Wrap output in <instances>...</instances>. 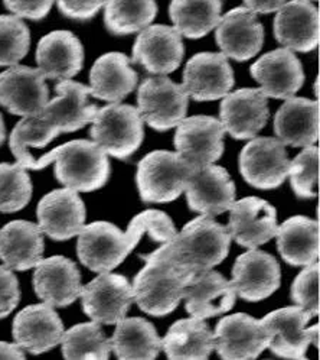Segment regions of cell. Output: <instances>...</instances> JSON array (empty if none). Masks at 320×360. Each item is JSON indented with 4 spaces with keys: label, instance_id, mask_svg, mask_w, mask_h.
Masks as SVG:
<instances>
[{
    "label": "cell",
    "instance_id": "obj_44",
    "mask_svg": "<svg viewBox=\"0 0 320 360\" xmlns=\"http://www.w3.org/2000/svg\"><path fill=\"white\" fill-rule=\"evenodd\" d=\"M55 2L64 16L74 20H90L104 8L107 0H55Z\"/></svg>",
    "mask_w": 320,
    "mask_h": 360
},
{
    "label": "cell",
    "instance_id": "obj_12",
    "mask_svg": "<svg viewBox=\"0 0 320 360\" xmlns=\"http://www.w3.org/2000/svg\"><path fill=\"white\" fill-rule=\"evenodd\" d=\"M270 345V333L261 320L244 313L224 317L213 333V350L221 359H255Z\"/></svg>",
    "mask_w": 320,
    "mask_h": 360
},
{
    "label": "cell",
    "instance_id": "obj_36",
    "mask_svg": "<svg viewBox=\"0 0 320 360\" xmlns=\"http://www.w3.org/2000/svg\"><path fill=\"white\" fill-rule=\"evenodd\" d=\"M157 15L156 0H107L105 28L113 35H130L150 27Z\"/></svg>",
    "mask_w": 320,
    "mask_h": 360
},
{
    "label": "cell",
    "instance_id": "obj_10",
    "mask_svg": "<svg viewBox=\"0 0 320 360\" xmlns=\"http://www.w3.org/2000/svg\"><path fill=\"white\" fill-rule=\"evenodd\" d=\"M290 160L286 145L276 138H253L239 153V171L258 190L280 187L288 176Z\"/></svg>",
    "mask_w": 320,
    "mask_h": 360
},
{
    "label": "cell",
    "instance_id": "obj_37",
    "mask_svg": "<svg viewBox=\"0 0 320 360\" xmlns=\"http://www.w3.org/2000/svg\"><path fill=\"white\" fill-rule=\"evenodd\" d=\"M62 354L65 359H109L112 354L110 340L105 338L100 324L81 323L64 331Z\"/></svg>",
    "mask_w": 320,
    "mask_h": 360
},
{
    "label": "cell",
    "instance_id": "obj_47",
    "mask_svg": "<svg viewBox=\"0 0 320 360\" xmlns=\"http://www.w3.org/2000/svg\"><path fill=\"white\" fill-rule=\"evenodd\" d=\"M0 359H25V353L16 343L0 342Z\"/></svg>",
    "mask_w": 320,
    "mask_h": 360
},
{
    "label": "cell",
    "instance_id": "obj_42",
    "mask_svg": "<svg viewBox=\"0 0 320 360\" xmlns=\"http://www.w3.org/2000/svg\"><path fill=\"white\" fill-rule=\"evenodd\" d=\"M291 300L296 305L319 316V264L305 266L291 285Z\"/></svg>",
    "mask_w": 320,
    "mask_h": 360
},
{
    "label": "cell",
    "instance_id": "obj_19",
    "mask_svg": "<svg viewBox=\"0 0 320 360\" xmlns=\"http://www.w3.org/2000/svg\"><path fill=\"white\" fill-rule=\"evenodd\" d=\"M270 110L261 89H239L222 97L220 117L225 132L236 141L253 139L267 124Z\"/></svg>",
    "mask_w": 320,
    "mask_h": 360
},
{
    "label": "cell",
    "instance_id": "obj_34",
    "mask_svg": "<svg viewBox=\"0 0 320 360\" xmlns=\"http://www.w3.org/2000/svg\"><path fill=\"white\" fill-rule=\"evenodd\" d=\"M162 349L169 359H208L213 352V333L201 319L179 320L166 333Z\"/></svg>",
    "mask_w": 320,
    "mask_h": 360
},
{
    "label": "cell",
    "instance_id": "obj_30",
    "mask_svg": "<svg viewBox=\"0 0 320 360\" xmlns=\"http://www.w3.org/2000/svg\"><path fill=\"white\" fill-rule=\"evenodd\" d=\"M45 250L44 233L38 224L15 220L0 229V259L16 271L35 268Z\"/></svg>",
    "mask_w": 320,
    "mask_h": 360
},
{
    "label": "cell",
    "instance_id": "obj_25",
    "mask_svg": "<svg viewBox=\"0 0 320 360\" xmlns=\"http://www.w3.org/2000/svg\"><path fill=\"white\" fill-rule=\"evenodd\" d=\"M34 290L51 307H68L81 295V274L65 256H51L36 264Z\"/></svg>",
    "mask_w": 320,
    "mask_h": 360
},
{
    "label": "cell",
    "instance_id": "obj_35",
    "mask_svg": "<svg viewBox=\"0 0 320 360\" xmlns=\"http://www.w3.org/2000/svg\"><path fill=\"white\" fill-rule=\"evenodd\" d=\"M222 0H172L169 15L173 28L183 37H206L221 19Z\"/></svg>",
    "mask_w": 320,
    "mask_h": 360
},
{
    "label": "cell",
    "instance_id": "obj_46",
    "mask_svg": "<svg viewBox=\"0 0 320 360\" xmlns=\"http://www.w3.org/2000/svg\"><path fill=\"white\" fill-rule=\"evenodd\" d=\"M246 8L251 12L257 13H273L277 12L284 4L286 0H244Z\"/></svg>",
    "mask_w": 320,
    "mask_h": 360
},
{
    "label": "cell",
    "instance_id": "obj_8",
    "mask_svg": "<svg viewBox=\"0 0 320 360\" xmlns=\"http://www.w3.org/2000/svg\"><path fill=\"white\" fill-rule=\"evenodd\" d=\"M314 316L305 308L286 307L267 314L261 321L270 333L269 349L279 357L306 359V352L313 343L319 347V324L306 328Z\"/></svg>",
    "mask_w": 320,
    "mask_h": 360
},
{
    "label": "cell",
    "instance_id": "obj_5",
    "mask_svg": "<svg viewBox=\"0 0 320 360\" xmlns=\"http://www.w3.org/2000/svg\"><path fill=\"white\" fill-rule=\"evenodd\" d=\"M91 123L93 142L117 160H128L145 138V122L138 108L120 101L98 109Z\"/></svg>",
    "mask_w": 320,
    "mask_h": 360
},
{
    "label": "cell",
    "instance_id": "obj_20",
    "mask_svg": "<svg viewBox=\"0 0 320 360\" xmlns=\"http://www.w3.org/2000/svg\"><path fill=\"white\" fill-rule=\"evenodd\" d=\"M185 191L192 212L212 217L228 212L236 194L228 171L213 164L194 169Z\"/></svg>",
    "mask_w": 320,
    "mask_h": 360
},
{
    "label": "cell",
    "instance_id": "obj_26",
    "mask_svg": "<svg viewBox=\"0 0 320 360\" xmlns=\"http://www.w3.org/2000/svg\"><path fill=\"white\" fill-rule=\"evenodd\" d=\"M185 308L192 317L206 320L232 310L236 292L231 282L217 271L195 274L183 291Z\"/></svg>",
    "mask_w": 320,
    "mask_h": 360
},
{
    "label": "cell",
    "instance_id": "obj_41",
    "mask_svg": "<svg viewBox=\"0 0 320 360\" xmlns=\"http://www.w3.org/2000/svg\"><path fill=\"white\" fill-rule=\"evenodd\" d=\"M290 184L299 198L317 197L319 183V148L306 146L299 155L290 161Z\"/></svg>",
    "mask_w": 320,
    "mask_h": 360
},
{
    "label": "cell",
    "instance_id": "obj_6",
    "mask_svg": "<svg viewBox=\"0 0 320 360\" xmlns=\"http://www.w3.org/2000/svg\"><path fill=\"white\" fill-rule=\"evenodd\" d=\"M191 165L178 152L154 150L138 165L136 183L142 201L169 202L180 197L192 174Z\"/></svg>",
    "mask_w": 320,
    "mask_h": 360
},
{
    "label": "cell",
    "instance_id": "obj_13",
    "mask_svg": "<svg viewBox=\"0 0 320 360\" xmlns=\"http://www.w3.org/2000/svg\"><path fill=\"white\" fill-rule=\"evenodd\" d=\"M45 80L38 68L11 67L0 74V106L22 117L39 116L49 101Z\"/></svg>",
    "mask_w": 320,
    "mask_h": 360
},
{
    "label": "cell",
    "instance_id": "obj_31",
    "mask_svg": "<svg viewBox=\"0 0 320 360\" xmlns=\"http://www.w3.org/2000/svg\"><path fill=\"white\" fill-rule=\"evenodd\" d=\"M138 72L130 67V58L121 53L104 54L90 71V94L95 98L119 103L136 89Z\"/></svg>",
    "mask_w": 320,
    "mask_h": 360
},
{
    "label": "cell",
    "instance_id": "obj_14",
    "mask_svg": "<svg viewBox=\"0 0 320 360\" xmlns=\"http://www.w3.org/2000/svg\"><path fill=\"white\" fill-rule=\"evenodd\" d=\"M185 56L182 35L166 25L142 30L133 45L131 63L150 74L166 75L179 68Z\"/></svg>",
    "mask_w": 320,
    "mask_h": 360
},
{
    "label": "cell",
    "instance_id": "obj_50",
    "mask_svg": "<svg viewBox=\"0 0 320 360\" xmlns=\"http://www.w3.org/2000/svg\"><path fill=\"white\" fill-rule=\"evenodd\" d=\"M316 2H317V0H316Z\"/></svg>",
    "mask_w": 320,
    "mask_h": 360
},
{
    "label": "cell",
    "instance_id": "obj_7",
    "mask_svg": "<svg viewBox=\"0 0 320 360\" xmlns=\"http://www.w3.org/2000/svg\"><path fill=\"white\" fill-rule=\"evenodd\" d=\"M138 110L152 129L166 132L185 119L189 96L165 75L147 77L138 90Z\"/></svg>",
    "mask_w": 320,
    "mask_h": 360
},
{
    "label": "cell",
    "instance_id": "obj_15",
    "mask_svg": "<svg viewBox=\"0 0 320 360\" xmlns=\"http://www.w3.org/2000/svg\"><path fill=\"white\" fill-rule=\"evenodd\" d=\"M229 282L236 295L248 302H258L280 288L281 269L274 256L251 249L236 258Z\"/></svg>",
    "mask_w": 320,
    "mask_h": 360
},
{
    "label": "cell",
    "instance_id": "obj_9",
    "mask_svg": "<svg viewBox=\"0 0 320 360\" xmlns=\"http://www.w3.org/2000/svg\"><path fill=\"white\" fill-rule=\"evenodd\" d=\"M225 129L212 116H191L176 126L175 148L192 169L217 162L224 153Z\"/></svg>",
    "mask_w": 320,
    "mask_h": 360
},
{
    "label": "cell",
    "instance_id": "obj_1",
    "mask_svg": "<svg viewBox=\"0 0 320 360\" xmlns=\"http://www.w3.org/2000/svg\"><path fill=\"white\" fill-rule=\"evenodd\" d=\"M229 243L228 227L213 220L212 216L201 214L185 224L171 242L152 253L198 274L220 265L228 256Z\"/></svg>",
    "mask_w": 320,
    "mask_h": 360
},
{
    "label": "cell",
    "instance_id": "obj_43",
    "mask_svg": "<svg viewBox=\"0 0 320 360\" xmlns=\"http://www.w3.org/2000/svg\"><path fill=\"white\" fill-rule=\"evenodd\" d=\"M20 301L19 282L12 269L0 266V319L8 317Z\"/></svg>",
    "mask_w": 320,
    "mask_h": 360
},
{
    "label": "cell",
    "instance_id": "obj_22",
    "mask_svg": "<svg viewBox=\"0 0 320 360\" xmlns=\"http://www.w3.org/2000/svg\"><path fill=\"white\" fill-rule=\"evenodd\" d=\"M215 37L225 57L243 63L254 58L261 51L264 27L254 12L239 6L220 19Z\"/></svg>",
    "mask_w": 320,
    "mask_h": 360
},
{
    "label": "cell",
    "instance_id": "obj_38",
    "mask_svg": "<svg viewBox=\"0 0 320 360\" xmlns=\"http://www.w3.org/2000/svg\"><path fill=\"white\" fill-rule=\"evenodd\" d=\"M60 135L58 131L53 129L42 117H22L9 138L11 150L18 160V164L26 169H29L35 158L31 155L28 146L45 148Z\"/></svg>",
    "mask_w": 320,
    "mask_h": 360
},
{
    "label": "cell",
    "instance_id": "obj_27",
    "mask_svg": "<svg viewBox=\"0 0 320 360\" xmlns=\"http://www.w3.org/2000/svg\"><path fill=\"white\" fill-rule=\"evenodd\" d=\"M274 37L291 51L310 53L319 45V11L312 0H290L274 19Z\"/></svg>",
    "mask_w": 320,
    "mask_h": 360
},
{
    "label": "cell",
    "instance_id": "obj_39",
    "mask_svg": "<svg viewBox=\"0 0 320 360\" xmlns=\"http://www.w3.org/2000/svg\"><path fill=\"white\" fill-rule=\"evenodd\" d=\"M32 181L26 168L19 164H0V212L15 213L28 205Z\"/></svg>",
    "mask_w": 320,
    "mask_h": 360
},
{
    "label": "cell",
    "instance_id": "obj_24",
    "mask_svg": "<svg viewBox=\"0 0 320 360\" xmlns=\"http://www.w3.org/2000/svg\"><path fill=\"white\" fill-rule=\"evenodd\" d=\"M58 96L46 103L39 117L61 134L75 132L93 122L98 108L88 101L90 87L62 80L55 86Z\"/></svg>",
    "mask_w": 320,
    "mask_h": 360
},
{
    "label": "cell",
    "instance_id": "obj_23",
    "mask_svg": "<svg viewBox=\"0 0 320 360\" xmlns=\"http://www.w3.org/2000/svg\"><path fill=\"white\" fill-rule=\"evenodd\" d=\"M12 334L16 345L23 350L41 354L61 343L64 324L51 305L34 304L16 314Z\"/></svg>",
    "mask_w": 320,
    "mask_h": 360
},
{
    "label": "cell",
    "instance_id": "obj_4",
    "mask_svg": "<svg viewBox=\"0 0 320 360\" xmlns=\"http://www.w3.org/2000/svg\"><path fill=\"white\" fill-rule=\"evenodd\" d=\"M140 258L146 262V266L133 281L135 302L143 313L153 317L173 313L183 298L186 284L195 274L153 253L142 255Z\"/></svg>",
    "mask_w": 320,
    "mask_h": 360
},
{
    "label": "cell",
    "instance_id": "obj_45",
    "mask_svg": "<svg viewBox=\"0 0 320 360\" xmlns=\"http://www.w3.org/2000/svg\"><path fill=\"white\" fill-rule=\"evenodd\" d=\"M55 0H4L9 12L18 18L31 20L44 19L52 9Z\"/></svg>",
    "mask_w": 320,
    "mask_h": 360
},
{
    "label": "cell",
    "instance_id": "obj_29",
    "mask_svg": "<svg viewBox=\"0 0 320 360\" xmlns=\"http://www.w3.org/2000/svg\"><path fill=\"white\" fill-rule=\"evenodd\" d=\"M274 132L284 145L312 146L319 141V103L295 96L286 98L276 113Z\"/></svg>",
    "mask_w": 320,
    "mask_h": 360
},
{
    "label": "cell",
    "instance_id": "obj_18",
    "mask_svg": "<svg viewBox=\"0 0 320 360\" xmlns=\"http://www.w3.org/2000/svg\"><path fill=\"white\" fill-rule=\"evenodd\" d=\"M183 90L196 101H213L234 87V71L221 53H199L183 70Z\"/></svg>",
    "mask_w": 320,
    "mask_h": 360
},
{
    "label": "cell",
    "instance_id": "obj_16",
    "mask_svg": "<svg viewBox=\"0 0 320 360\" xmlns=\"http://www.w3.org/2000/svg\"><path fill=\"white\" fill-rule=\"evenodd\" d=\"M42 233L57 242L78 236L84 227L87 212L86 204L71 188L53 190L44 195L36 210Z\"/></svg>",
    "mask_w": 320,
    "mask_h": 360
},
{
    "label": "cell",
    "instance_id": "obj_17",
    "mask_svg": "<svg viewBox=\"0 0 320 360\" xmlns=\"http://www.w3.org/2000/svg\"><path fill=\"white\" fill-rule=\"evenodd\" d=\"M227 227L235 243L255 249L276 238L277 212L269 201L258 197H247L234 201Z\"/></svg>",
    "mask_w": 320,
    "mask_h": 360
},
{
    "label": "cell",
    "instance_id": "obj_21",
    "mask_svg": "<svg viewBox=\"0 0 320 360\" xmlns=\"http://www.w3.org/2000/svg\"><path fill=\"white\" fill-rule=\"evenodd\" d=\"M253 79L260 83L267 97L290 98L305 83L300 60L288 48H279L260 57L250 68Z\"/></svg>",
    "mask_w": 320,
    "mask_h": 360
},
{
    "label": "cell",
    "instance_id": "obj_48",
    "mask_svg": "<svg viewBox=\"0 0 320 360\" xmlns=\"http://www.w3.org/2000/svg\"><path fill=\"white\" fill-rule=\"evenodd\" d=\"M5 139H6V127H5L4 117H2V115H0V146L4 145Z\"/></svg>",
    "mask_w": 320,
    "mask_h": 360
},
{
    "label": "cell",
    "instance_id": "obj_49",
    "mask_svg": "<svg viewBox=\"0 0 320 360\" xmlns=\"http://www.w3.org/2000/svg\"><path fill=\"white\" fill-rule=\"evenodd\" d=\"M317 86H319V79L316 80V84H314V94H316V96H319V89H317Z\"/></svg>",
    "mask_w": 320,
    "mask_h": 360
},
{
    "label": "cell",
    "instance_id": "obj_40",
    "mask_svg": "<svg viewBox=\"0 0 320 360\" xmlns=\"http://www.w3.org/2000/svg\"><path fill=\"white\" fill-rule=\"evenodd\" d=\"M28 25L15 15H0V67L18 65L29 53Z\"/></svg>",
    "mask_w": 320,
    "mask_h": 360
},
{
    "label": "cell",
    "instance_id": "obj_33",
    "mask_svg": "<svg viewBox=\"0 0 320 360\" xmlns=\"http://www.w3.org/2000/svg\"><path fill=\"white\" fill-rule=\"evenodd\" d=\"M112 350L119 359H156L162 350V340L152 323L140 317L123 319L117 323Z\"/></svg>",
    "mask_w": 320,
    "mask_h": 360
},
{
    "label": "cell",
    "instance_id": "obj_32",
    "mask_svg": "<svg viewBox=\"0 0 320 360\" xmlns=\"http://www.w3.org/2000/svg\"><path fill=\"white\" fill-rule=\"evenodd\" d=\"M277 249L291 266H307L319 258V223L305 216L287 219L277 227Z\"/></svg>",
    "mask_w": 320,
    "mask_h": 360
},
{
    "label": "cell",
    "instance_id": "obj_28",
    "mask_svg": "<svg viewBox=\"0 0 320 360\" xmlns=\"http://www.w3.org/2000/svg\"><path fill=\"white\" fill-rule=\"evenodd\" d=\"M38 70L49 80H71L84 64V48L69 31H53L36 46Z\"/></svg>",
    "mask_w": 320,
    "mask_h": 360
},
{
    "label": "cell",
    "instance_id": "obj_3",
    "mask_svg": "<svg viewBox=\"0 0 320 360\" xmlns=\"http://www.w3.org/2000/svg\"><path fill=\"white\" fill-rule=\"evenodd\" d=\"M146 233L145 212L138 214L123 231L109 221H94L78 233L76 255L90 271L102 274L117 268Z\"/></svg>",
    "mask_w": 320,
    "mask_h": 360
},
{
    "label": "cell",
    "instance_id": "obj_11",
    "mask_svg": "<svg viewBox=\"0 0 320 360\" xmlns=\"http://www.w3.org/2000/svg\"><path fill=\"white\" fill-rule=\"evenodd\" d=\"M81 304L84 313L98 324H117L135 302L133 288L123 275L102 272L83 287Z\"/></svg>",
    "mask_w": 320,
    "mask_h": 360
},
{
    "label": "cell",
    "instance_id": "obj_2",
    "mask_svg": "<svg viewBox=\"0 0 320 360\" xmlns=\"http://www.w3.org/2000/svg\"><path fill=\"white\" fill-rule=\"evenodd\" d=\"M52 162L58 181L76 193L100 190L110 178L109 155L93 141L67 142L35 160L29 169H44Z\"/></svg>",
    "mask_w": 320,
    "mask_h": 360
}]
</instances>
